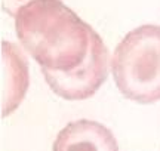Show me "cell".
Masks as SVG:
<instances>
[{
	"label": "cell",
	"mask_w": 160,
	"mask_h": 151,
	"mask_svg": "<svg viewBox=\"0 0 160 151\" xmlns=\"http://www.w3.org/2000/svg\"><path fill=\"white\" fill-rule=\"evenodd\" d=\"M15 31L42 68L71 71L85 61L95 30L61 0H34L18 11Z\"/></svg>",
	"instance_id": "obj_1"
},
{
	"label": "cell",
	"mask_w": 160,
	"mask_h": 151,
	"mask_svg": "<svg viewBox=\"0 0 160 151\" xmlns=\"http://www.w3.org/2000/svg\"><path fill=\"white\" fill-rule=\"evenodd\" d=\"M111 73L119 92L139 104L160 101V25H141L116 46Z\"/></svg>",
	"instance_id": "obj_2"
},
{
	"label": "cell",
	"mask_w": 160,
	"mask_h": 151,
	"mask_svg": "<svg viewBox=\"0 0 160 151\" xmlns=\"http://www.w3.org/2000/svg\"><path fill=\"white\" fill-rule=\"evenodd\" d=\"M110 67L108 49L101 36L93 31L91 47L85 61L71 71H55L42 68L46 83L52 92L67 101H83L95 95L107 80Z\"/></svg>",
	"instance_id": "obj_3"
},
{
	"label": "cell",
	"mask_w": 160,
	"mask_h": 151,
	"mask_svg": "<svg viewBox=\"0 0 160 151\" xmlns=\"http://www.w3.org/2000/svg\"><path fill=\"white\" fill-rule=\"evenodd\" d=\"M52 151H119V145L108 128L82 119L59 130Z\"/></svg>",
	"instance_id": "obj_4"
},
{
	"label": "cell",
	"mask_w": 160,
	"mask_h": 151,
	"mask_svg": "<svg viewBox=\"0 0 160 151\" xmlns=\"http://www.w3.org/2000/svg\"><path fill=\"white\" fill-rule=\"evenodd\" d=\"M2 116L6 117L19 107L28 87V65L21 49L11 41H2Z\"/></svg>",
	"instance_id": "obj_5"
},
{
	"label": "cell",
	"mask_w": 160,
	"mask_h": 151,
	"mask_svg": "<svg viewBox=\"0 0 160 151\" xmlns=\"http://www.w3.org/2000/svg\"><path fill=\"white\" fill-rule=\"evenodd\" d=\"M34 0H2V9L11 15V17H17L18 11L22 7V6L28 5Z\"/></svg>",
	"instance_id": "obj_6"
}]
</instances>
